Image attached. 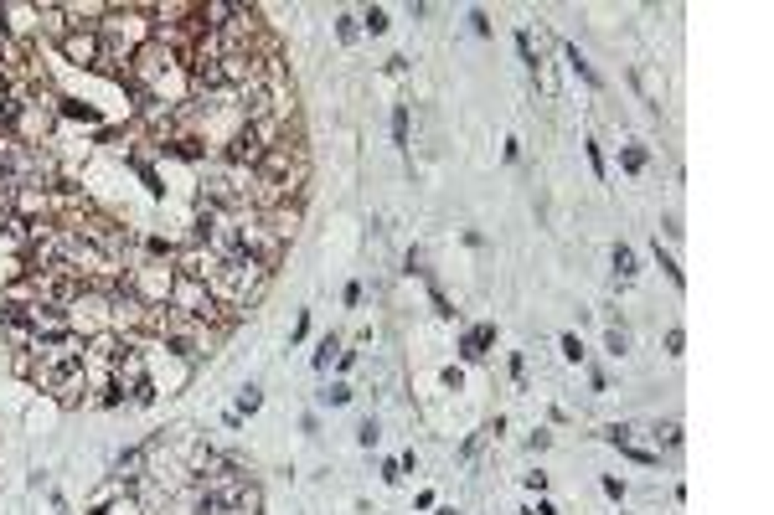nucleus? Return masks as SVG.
I'll use <instances>...</instances> for the list:
<instances>
[{
  "mask_svg": "<svg viewBox=\"0 0 774 515\" xmlns=\"http://www.w3.org/2000/svg\"><path fill=\"white\" fill-rule=\"evenodd\" d=\"M62 52H68L78 68H98V57H104V37H98V31H68V37H62Z\"/></svg>",
  "mask_w": 774,
  "mask_h": 515,
  "instance_id": "obj_1",
  "label": "nucleus"
},
{
  "mask_svg": "<svg viewBox=\"0 0 774 515\" xmlns=\"http://www.w3.org/2000/svg\"><path fill=\"white\" fill-rule=\"evenodd\" d=\"M490 340H496L490 330H470V335H465V345H459V356H465V361H480Z\"/></svg>",
  "mask_w": 774,
  "mask_h": 515,
  "instance_id": "obj_2",
  "label": "nucleus"
},
{
  "mask_svg": "<svg viewBox=\"0 0 774 515\" xmlns=\"http://www.w3.org/2000/svg\"><path fill=\"white\" fill-rule=\"evenodd\" d=\"M361 26H367L372 37H382V31H387V11H382V6H372L367 15H361Z\"/></svg>",
  "mask_w": 774,
  "mask_h": 515,
  "instance_id": "obj_3",
  "label": "nucleus"
},
{
  "mask_svg": "<svg viewBox=\"0 0 774 515\" xmlns=\"http://www.w3.org/2000/svg\"><path fill=\"white\" fill-rule=\"evenodd\" d=\"M615 268H619V278H635V253L630 247H615Z\"/></svg>",
  "mask_w": 774,
  "mask_h": 515,
  "instance_id": "obj_4",
  "label": "nucleus"
},
{
  "mask_svg": "<svg viewBox=\"0 0 774 515\" xmlns=\"http://www.w3.org/2000/svg\"><path fill=\"white\" fill-rule=\"evenodd\" d=\"M392 139H398V144H408V108H398V113H392Z\"/></svg>",
  "mask_w": 774,
  "mask_h": 515,
  "instance_id": "obj_5",
  "label": "nucleus"
},
{
  "mask_svg": "<svg viewBox=\"0 0 774 515\" xmlns=\"http://www.w3.org/2000/svg\"><path fill=\"white\" fill-rule=\"evenodd\" d=\"M320 402H331V407H346V402H351V387H331V392H320Z\"/></svg>",
  "mask_w": 774,
  "mask_h": 515,
  "instance_id": "obj_6",
  "label": "nucleus"
},
{
  "mask_svg": "<svg viewBox=\"0 0 774 515\" xmlns=\"http://www.w3.org/2000/svg\"><path fill=\"white\" fill-rule=\"evenodd\" d=\"M258 402H263V397H258V387H243V397H238V407H243V412H253Z\"/></svg>",
  "mask_w": 774,
  "mask_h": 515,
  "instance_id": "obj_7",
  "label": "nucleus"
},
{
  "mask_svg": "<svg viewBox=\"0 0 774 515\" xmlns=\"http://www.w3.org/2000/svg\"><path fill=\"white\" fill-rule=\"evenodd\" d=\"M356 438H361V448H372L382 433H377V423H361V428H356Z\"/></svg>",
  "mask_w": 774,
  "mask_h": 515,
  "instance_id": "obj_8",
  "label": "nucleus"
},
{
  "mask_svg": "<svg viewBox=\"0 0 774 515\" xmlns=\"http://www.w3.org/2000/svg\"><path fill=\"white\" fill-rule=\"evenodd\" d=\"M624 170H646V149H624Z\"/></svg>",
  "mask_w": 774,
  "mask_h": 515,
  "instance_id": "obj_9",
  "label": "nucleus"
},
{
  "mask_svg": "<svg viewBox=\"0 0 774 515\" xmlns=\"http://www.w3.org/2000/svg\"><path fill=\"white\" fill-rule=\"evenodd\" d=\"M563 356H568V361H583V345H579V335H563Z\"/></svg>",
  "mask_w": 774,
  "mask_h": 515,
  "instance_id": "obj_10",
  "label": "nucleus"
},
{
  "mask_svg": "<svg viewBox=\"0 0 774 515\" xmlns=\"http://www.w3.org/2000/svg\"><path fill=\"white\" fill-rule=\"evenodd\" d=\"M382 479H387V485H398V479H403V464L387 459V464H382Z\"/></svg>",
  "mask_w": 774,
  "mask_h": 515,
  "instance_id": "obj_11",
  "label": "nucleus"
},
{
  "mask_svg": "<svg viewBox=\"0 0 774 515\" xmlns=\"http://www.w3.org/2000/svg\"><path fill=\"white\" fill-rule=\"evenodd\" d=\"M336 31H341V42H356V21H351V15H341Z\"/></svg>",
  "mask_w": 774,
  "mask_h": 515,
  "instance_id": "obj_12",
  "label": "nucleus"
},
{
  "mask_svg": "<svg viewBox=\"0 0 774 515\" xmlns=\"http://www.w3.org/2000/svg\"><path fill=\"white\" fill-rule=\"evenodd\" d=\"M470 26L480 31V37H490V21H485V11H470Z\"/></svg>",
  "mask_w": 774,
  "mask_h": 515,
  "instance_id": "obj_13",
  "label": "nucleus"
}]
</instances>
